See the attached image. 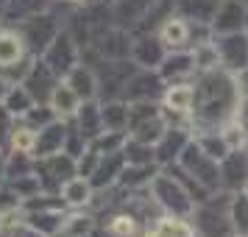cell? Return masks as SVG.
<instances>
[{
  "instance_id": "cell-59",
  "label": "cell",
  "mask_w": 248,
  "mask_h": 237,
  "mask_svg": "<svg viewBox=\"0 0 248 237\" xmlns=\"http://www.w3.org/2000/svg\"><path fill=\"white\" fill-rule=\"evenodd\" d=\"M0 25H3V20H0Z\"/></svg>"
},
{
  "instance_id": "cell-2",
  "label": "cell",
  "mask_w": 248,
  "mask_h": 237,
  "mask_svg": "<svg viewBox=\"0 0 248 237\" xmlns=\"http://www.w3.org/2000/svg\"><path fill=\"white\" fill-rule=\"evenodd\" d=\"M232 192L217 190L201 204H195L190 215V223L198 237H232L234 226H232Z\"/></svg>"
},
{
  "instance_id": "cell-7",
  "label": "cell",
  "mask_w": 248,
  "mask_h": 237,
  "mask_svg": "<svg viewBox=\"0 0 248 237\" xmlns=\"http://www.w3.org/2000/svg\"><path fill=\"white\" fill-rule=\"evenodd\" d=\"M179 165L190 176H195V179L201 181L203 187L209 192H217L220 190V162L217 159H212L206 151H203L195 140H192L190 145L184 148V154H181V159H179Z\"/></svg>"
},
{
  "instance_id": "cell-48",
  "label": "cell",
  "mask_w": 248,
  "mask_h": 237,
  "mask_svg": "<svg viewBox=\"0 0 248 237\" xmlns=\"http://www.w3.org/2000/svg\"><path fill=\"white\" fill-rule=\"evenodd\" d=\"M237 84H240V95H243V98H248V67L237 73Z\"/></svg>"
},
{
  "instance_id": "cell-20",
  "label": "cell",
  "mask_w": 248,
  "mask_h": 237,
  "mask_svg": "<svg viewBox=\"0 0 248 237\" xmlns=\"http://www.w3.org/2000/svg\"><path fill=\"white\" fill-rule=\"evenodd\" d=\"M123 168H125L123 151H114V154H101V162H98L95 173L90 176L92 187H95L98 192L117 187V181H120V173H123Z\"/></svg>"
},
{
  "instance_id": "cell-53",
  "label": "cell",
  "mask_w": 248,
  "mask_h": 237,
  "mask_svg": "<svg viewBox=\"0 0 248 237\" xmlns=\"http://www.w3.org/2000/svg\"><path fill=\"white\" fill-rule=\"evenodd\" d=\"M103 6H114V3H120V0H101Z\"/></svg>"
},
{
  "instance_id": "cell-51",
  "label": "cell",
  "mask_w": 248,
  "mask_h": 237,
  "mask_svg": "<svg viewBox=\"0 0 248 237\" xmlns=\"http://www.w3.org/2000/svg\"><path fill=\"white\" fill-rule=\"evenodd\" d=\"M62 3H64V6H87L90 0H62Z\"/></svg>"
},
{
  "instance_id": "cell-42",
  "label": "cell",
  "mask_w": 248,
  "mask_h": 237,
  "mask_svg": "<svg viewBox=\"0 0 248 237\" xmlns=\"http://www.w3.org/2000/svg\"><path fill=\"white\" fill-rule=\"evenodd\" d=\"M125 140H128V134L125 131H103L101 137H95L90 145L98 151V154H114V151H123Z\"/></svg>"
},
{
  "instance_id": "cell-17",
  "label": "cell",
  "mask_w": 248,
  "mask_h": 237,
  "mask_svg": "<svg viewBox=\"0 0 248 237\" xmlns=\"http://www.w3.org/2000/svg\"><path fill=\"white\" fill-rule=\"evenodd\" d=\"M159 76L165 79V84H187V81H195L198 67H195L192 50H168L165 62L159 64Z\"/></svg>"
},
{
  "instance_id": "cell-58",
  "label": "cell",
  "mask_w": 248,
  "mask_h": 237,
  "mask_svg": "<svg viewBox=\"0 0 248 237\" xmlns=\"http://www.w3.org/2000/svg\"><path fill=\"white\" fill-rule=\"evenodd\" d=\"M246 192H248V184H246Z\"/></svg>"
},
{
  "instance_id": "cell-13",
  "label": "cell",
  "mask_w": 248,
  "mask_h": 237,
  "mask_svg": "<svg viewBox=\"0 0 248 237\" xmlns=\"http://www.w3.org/2000/svg\"><path fill=\"white\" fill-rule=\"evenodd\" d=\"M192 142V128L187 123H168L165 128V134L159 137L156 148V162L159 168H168L173 162H179L181 154H184V148Z\"/></svg>"
},
{
  "instance_id": "cell-36",
  "label": "cell",
  "mask_w": 248,
  "mask_h": 237,
  "mask_svg": "<svg viewBox=\"0 0 248 237\" xmlns=\"http://www.w3.org/2000/svg\"><path fill=\"white\" fill-rule=\"evenodd\" d=\"M123 157L128 165H159L156 162V148L151 142H140V140H125L123 145Z\"/></svg>"
},
{
  "instance_id": "cell-14",
  "label": "cell",
  "mask_w": 248,
  "mask_h": 237,
  "mask_svg": "<svg viewBox=\"0 0 248 237\" xmlns=\"http://www.w3.org/2000/svg\"><path fill=\"white\" fill-rule=\"evenodd\" d=\"M192 98H195L192 81H187V84H168V87H165V95H162V109H165L168 123H187V126H190ZM190 128H192V126H190Z\"/></svg>"
},
{
  "instance_id": "cell-4",
  "label": "cell",
  "mask_w": 248,
  "mask_h": 237,
  "mask_svg": "<svg viewBox=\"0 0 248 237\" xmlns=\"http://www.w3.org/2000/svg\"><path fill=\"white\" fill-rule=\"evenodd\" d=\"M14 28L20 31L25 47L31 50V56H42L45 47L64 31V23L53 9H45V12H36L31 17L20 20V23H14Z\"/></svg>"
},
{
  "instance_id": "cell-29",
  "label": "cell",
  "mask_w": 248,
  "mask_h": 237,
  "mask_svg": "<svg viewBox=\"0 0 248 237\" xmlns=\"http://www.w3.org/2000/svg\"><path fill=\"white\" fill-rule=\"evenodd\" d=\"M67 209H36V212H23V218L34 226L42 237H59L64 226Z\"/></svg>"
},
{
  "instance_id": "cell-43",
  "label": "cell",
  "mask_w": 248,
  "mask_h": 237,
  "mask_svg": "<svg viewBox=\"0 0 248 237\" xmlns=\"http://www.w3.org/2000/svg\"><path fill=\"white\" fill-rule=\"evenodd\" d=\"M50 120H56V112H53L47 103H36L34 109H28V112L20 117V123H25L28 128H34V131H39V128L47 126Z\"/></svg>"
},
{
  "instance_id": "cell-44",
  "label": "cell",
  "mask_w": 248,
  "mask_h": 237,
  "mask_svg": "<svg viewBox=\"0 0 248 237\" xmlns=\"http://www.w3.org/2000/svg\"><path fill=\"white\" fill-rule=\"evenodd\" d=\"M17 123L20 117H14L3 103H0V151H12V140H14V131H17Z\"/></svg>"
},
{
  "instance_id": "cell-24",
  "label": "cell",
  "mask_w": 248,
  "mask_h": 237,
  "mask_svg": "<svg viewBox=\"0 0 248 237\" xmlns=\"http://www.w3.org/2000/svg\"><path fill=\"white\" fill-rule=\"evenodd\" d=\"M156 3L159 0H120V3H114V6H109V9H112L114 23L128 28V31H134L137 25H140V20H142Z\"/></svg>"
},
{
  "instance_id": "cell-38",
  "label": "cell",
  "mask_w": 248,
  "mask_h": 237,
  "mask_svg": "<svg viewBox=\"0 0 248 237\" xmlns=\"http://www.w3.org/2000/svg\"><path fill=\"white\" fill-rule=\"evenodd\" d=\"M232 226H234V235H246L248 237V192H232Z\"/></svg>"
},
{
  "instance_id": "cell-11",
  "label": "cell",
  "mask_w": 248,
  "mask_h": 237,
  "mask_svg": "<svg viewBox=\"0 0 248 237\" xmlns=\"http://www.w3.org/2000/svg\"><path fill=\"white\" fill-rule=\"evenodd\" d=\"M165 79L159 76V70H145L137 67L131 73V79L125 84L123 101L134 103V101H159L162 103V95H165Z\"/></svg>"
},
{
  "instance_id": "cell-6",
  "label": "cell",
  "mask_w": 248,
  "mask_h": 237,
  "mask_svg": "<svg viewBox=\"0 0 248 237\" xmlns=\"http://www.w3.org/2000/svg\"><path fill=\"white\" fill-rule=\"evenodd\" d=\"M34 59L36 56H31V50L25 47L23 36L14 25H0V73L6 79L23 81Z\"/></svg>"
},
{
  "instance_id": "cell-15",
  "label": "cell",
  "mask_w": 248,
  "mask_h": 237,
  "mask_svg": "<svg viewBox=\"0 0 248 237\" xmlns=\"http://www.w3.org/2000/svg\"><path fill=\"white\" fill-rule=\"evenodd\" d=\"M248 184V148H232L220 159V190L240 192Z\"/></svg>"
},
{
  "instance_id": "cell-34",
  "label": "cell",
  "mask_w": 248,
  "mask_h": 237,
  "mask_svg": "<svg viewBox=\"0 0 248 237\" xmlns=\"http://www.w3.org/2000/svg\"><path fill=\"white\" fill-rule=\"evenodd\" d=\"M0 237H42V235L25 221L23 209H20V212L0 215Z\"/></svg>"
},
{
  "instance_id": "cell-55",
  "label": "cell",
  "mask_w": 248,
  "mask_h": 237,
  "mask_svg": "<svg viewBox=\"0 0 248 237\" xmlns=\"http://www.w3.org/2000/svg\"><path fill=\"white\" fill-rule=\"evenodd\" d=\"M232 237H246V235H232Z\"/></svg>"
},
{
  "instance_id": "cell-50",
  "label": "cell",
  "mask_w": 248,
  "mask_h": 237,
  "mask_svg": "<svg viewBox=\"0 0 248 237\" xmlns=\"http://www.w3.org/2000/svg\"><path fill=\"white\" fill-rule=\"evenodd\" d=\"M0 179H6V151H0Z\"/></svg>"
},
{
  "instance_id": "cell-49",
  "label": "cell",
  "mask_w": 248,
  "mask_h": 237,
  "mask_svg": "<svg viewBox=\"0 0 248 237\" xmlns=\"http://www.w3.org/2000/svg\"><path fill=\"white\" fill-rule=\"evenodd\" d=\"M12 84H14L12 79H6V76L0 73V103H3V98H6V92L12 90Z\"/></svg>"
},
{
  "instance_id": "cell-9",
  "label": "cell",
  "mask_w": 248,
  "mask_h": 237,
  "mask_svg": "<svg viewBox=\"0 0 248 237\" xmlns=\"http://www.w3.org/2000/svg\"><path fill=\"white\" fill-rule=\"evenodd\" d=\"M39 59H42V62H45V64L53 70L56 76H62V79H64L70 70L76 67L81 59H84V50H81L78 39H76V36L64 28V31H62V34H59L56 39L45 47V53H42Z\"/></svg>"
},
{
  "instance_id": "cell-22",
  "label": "cell",
  "mask_w": 248,
  "mask_h": 237,
  "mask_svg": "<svg viewBox=\"0 0 248 237\" xmlns=\"http://www.w3.org/2000/svg\"><path fill=\"white\" fill-rule=\"evenodd\" d=\"M64 84L78 95L81 101H95L98 98V76H95V67H92L90 62H84V59L64 76Z\"/></svg>"
},
{
  "instance_id": "cell-1",
  "label": "cell",
  "mask_w": 248,
  "mask_h": 237,
  "mask_svg": "<svg viewBox=\"0 0 248 237\" xmlns=\"http://www.w3.org/2000/svg\"><path fill=\"white\" fill-rule=\"evenodd\" d=\"M192 112H190V126L192 134L201 131H220L229 120H234L240 112V84L237 76L229 70L217 67V70H206L198 73L192 81Z\"/></svg>"
},
{
  "instance_id": "cell-46",
  "label": "cell",
  "mask_w": 248,
  "mask_h": 237,
  "mask_svg": "<svg viewBox=\"0 0 248 237\" xmlns=\"http://www.w3.org/2000/svg\"><path fill=\"white\" fill-rule=\"evenodd\" d=\"M34 142H36V131L34 128H28L25 123H17V131H14V140H12V151L34 154Z\"/></svg>"
},
{
  "instance_id": "cell-28",
  "label": "cell",
  "mask_w": 248,
  "mask_h": 237,
  "mask_svg": "<svg viewBox=\"0 0 248 237\" xmlns=\"http://www.w3.org/2000/svg\"><path fill=\"white\" fill-rule=\"evenodd\" d=\"M142 237H198L192 229L190 218H176V215H159Z\"/></svg>"
},
{
  "instance_id": "cell-39",
  "label": "cell",
  "mask_w": 248,
  "mask_h": 237,
  "mask_svg": "<svg viewBox=\"0 0 248 237\" xmlns=\"http://www.w3.org/2000/svg\"><path fill=\"white\" fill-rule=\"evenodd\" d=\"M192 56H195V67L198 73H206V70H217L220 67V56H217V47H215V36L209 42H201V45L192 47Z\"/></svg>"
},
{
  "instance_id": "cell-16",
  "label": "cell",
  "mask_w": 248,
  "mask_h": 237,
  "mask_svg": "<svg viewBox=\"0 0 248 237\" xmlns=\"http://www.w3.org/2000/svg\"><path fill=\"white\" fill-rule=\"evenodd\" d=\"M59 81H62V76H56V73L47 67L42 59L36 56L34 62H31V67H28V73L23 76L20 84L34 95L36 103H47V101H50V95H53V90L59 87Z\"/></svg>"
},
{
  "instance_id": "cell-27",
  "label": "cell",
  "mask_w": 248,
  "mask_h": 237,
  "mask_svg": "<svg viewBox=\"0 0 248 237\" xmlns=\"http://www.w3.org/2000/svg\"><path fill=\"white\" fill-rule=\"evenodd\" d=\"M73 120H76V126L81 128V134L87 137L90 142L106 131V128H103V114H101V101H98V98H95V101H84L81 103Z\"/></svg>"
},
{
  "instance_id": "cell-45",
  "label": "cell",
  "mask_w": 248,
  "mask_h": 237,
  "mask_svg": "<svg viewBox=\"0 0 248 237\" xmlns=\"http://www.w3.org/2000/svg\"><path fill=\"white\" fill-rule=\"evenodd\" d=\"M20 209H23V198H20V192L14 190L6 179H0V215L20 212Z\"/></svg>"
},
{
  "instance_id": "cell-19",
  "label": "cell",
  "mask_w": 248,
  "mask_h": 237,
  "mask_svg": "<svg viewBox=\"0 0 248 237\" xmlns=\"http://www.w3.org/2000/svg\"><path fill=\"white\" fill-rule=\"evenodd\" d=\"M159 36L168 45V50H192L195 47V34H192V23L181 20V17H168L165 23L159 25Z\"/></svg>"
},
{
  "instance_id": "cell-25",
  "label": "cell",
  "mask_w": 248,
  "mask_h": 237,
  "mask_svg": "<svg viewBox=\"0 0 248 237\" xmlns=\"http://www.w3.org/2000/svg\"><path fill=\"white\" fill-rule=\"evenodd\" d=\"M220 0H173V14L187 23H206L212 25Z\"/></svg>"
},
{
  "instance_id": "cell-33",
  "label": "cell",
  "mask_w": 248,
  "mask_h": 237,
  "mask_svg": "<svg viewBox=\"0 0 248 237\" xmlns=\"http://www.w3.org/2000/svg\"><path fill=\"white\" fill-rule=\"evenodd\" d=\"M95 232V215L87 209H67L62 237H90Z\"/></svg>"
},
{
  "instance_id": "cell-21",
  "label": "cell",
  "mask_w": 248,
  "mask_h": 237,
  "mask_svg": "<svg viewBox=\"0 0 248 237\" xmlns=\"http://www.w3.org/2000/svg\"><path fill=\"white\" fill-rule=\"evenodd\" d=\"M64 137H67V120H50L36 131L34 142V157H50V154H62L64 151Z\"/></svg>"
},
{
  "instance_id": "cell-32",
  "label": "cell",
  "mask_w": 248,
  "mask_h": 237,
  "mask_svg": "<svg viewBox=\"0 0 248 237\" xmlns=\"http://www.w3.org/2000/svg\"><path fill=\"white\" fill-rule=\"evenodd\" d=\"M45 9H50V0H9L0 20H3V25H14L36 12H45Z\"/></svg>"
},
{
  "instance_id": "cell-31",
  "label": "cell",
  "mask_w": 248,
  "mask_h": 237,
  "mask_svg": "<svg viewBox=\"0 0 248 237\" xmlns=\"http://www.w3.org/2000/svg\"><path fill=\"white\" fill-rule=\"evenodd\" d=\"M101 114L106 131H128V101L123 98L101 101Z\"/></svg>"
},
{
  "instance_id": "cell-5",
  "label": "cell",
  "mask_w": 248,
  "mask_h": 237,
  "mask_svg": "<svg viewBox=\"0 0 248 237\" xmlns=\"http://www.w3.org/2000/svg\"><path fill=\"white\" fill-rule=\"evenodd\" d=\"M151 198L156 201L159 212L162 215H176V218H190L192 209H195V201H192V195L184 187H181L179 181L170 176L168 170H159L154 181H151Z\"/></svg>"
},
{
  "instance_id": "cell-41",
  "label": "cell",
  "mask_w": 248,
  "mask_h": 237,
  "mask_svg": "<svg viewBox=\"0 0 248 237\" xmlns=\"http://www.w3.org/2000/svg\"><path fill=\"white\" fill-rule=\"evenodd\" d=\"M90 148V140L81 134V128L76 126V120H67V137H64V154H70L73 159H78L84 151Z\"/></svg>"
},
{
  "instance_id": "cell-12",
  "label": "cell",
  "mask_w": 248,
  "mask_h": 237,
  "mask_svg": "<svg viewBox=\"0 0 248 237\" xmlns=\"http://www.w3.org/2000/svg\"><path fill=\"white\" fill-rule=\"evenodd\" d=\"M215 47L220 56V67L229 73H240L248 67V36L246 31H234V34H215Z\"/></svg>"
},
{
  "instance_id": "cell-54",
  "label": "cell",
  "mask_w": 248,
  "mask_h": 237,
  "mask_svg": "<svg viewBox=\"0 0 248 237\" xmlns=\"http://www.w3.org/2000/svg\"><path fill=\"white\" fill-rule=\"evenodd\" d=\"M6 3H9V0H0V14H3V9H6Z\"/></svg>"
},
{
  "instance_id": "cell-23",
  "label": "cell",
  "mask_w": 248,
  "mask_h": 237,
  "mask_svg": "<svg viewBox=\"0 0 248 237\" xmlns=\"http://www.w3.org/2000/svg\"><path fill=\"white\" fill-rule=\"evenodd\" d=\"M59 192L67 204V209H90L95 204V195H98V190L92 187V181L87 176H73Z\"/></svg>"
},
{
  "instance_id": "cell-26",
  "label": "cell",
  "mask_w": 248,
  "mask_h": 237,
  "mask_svg": "<svg viewBox=\"0 0 248 237\" xmlns=\"http://www.w3.org/2000/svg\"><path fill=\"white\" fill-rule=\"evenodd\" d=\"M159 170H162L159 165H128V162H125L117 187L125 190V192H142V190L151 187V181H154V176H156Z\"/></svg>"
},
{
  "instance_id": "cell-8",
  "label": "cell",
  "mask_w": 248,
  "mask_h": 237,
  "mask_svg": "<svg viewBox=\"0 0 248 237\" xmlns=\"http://www.w3.org/2000/svg\"><path fill=\"white\" fill-rule=\"evenodd\" d=\"M36 176H39L42 190L59 192L73 176H78V168H76V159L62 151L50 157H36Z\"/></svg>"
},
{
  "instance_id": "cell-35",
  "label": "cell",
  "mask_w": 248,
  "mask_h": 237,
  "mask_svg": "<svg viewBox=\"0 0 248 237\" xmlns=\"http://www.w3.org/2000/svg\"><path fill=\"white\" fill-rule=\"evenodd\" d=\"M3 106H6L14 117H23L28 109H34V106H36V101H34V95L25 90L20 81H14L12 90L6 92V98H3Z\"/></svg>"
},
{
  "instance_id": "cell-52",
  "label": "cell",
  "mask_w": 248,
  "mask_h": 237,
  "mask_svg": "<svg viewBox=\"0 0 248 237\" xmlns=\"http://www.w3.org/2000/svg\"><path fill=\"white\" fill-rule=\"evenodd\" d=\"M237 120H240V117H237ZM240 123H243V131H246V145H248V120H240Z\"/></svg>"
},
{
  "instance_id": "cell-10",
  "label": "cell",
  "mask_w": 248,
  "mask_h": 237,
  "mask_svg": "<svg viewBox=\"0 0 248 237\" xmlns=\"http://www.w3.org/2000/svg\"><path fill=\"white\" fill-rule=\"evenodd\" d=\"M168 56V45L162 42V36L156 31H134L131 34V50L128 59L134 62L137 67L145 70H159V64Z\"/></svg>"
},
{
  "instance_id": "cell-3",
  "label": "cell",
  "mask_w": 248,
  "mask_h": 237,
  "mask_svg": "<svg viewBox=\"0 0 248 237\" xmlns=\"http://www.w3.org/2000/svg\"><path fill=\"white\" fill-rule=\"evenodd\" d=\"M168 128V117L159 101H134L128 103V131L125 134L140 142L156 145L159 137Z\"/></svg>"
},
{
  "instance_id": "cell-37",
  "label": "cell",
  "mask_w": 248,
  "mask_h": 237,
  "mask_svg": "<svg viewBox=\"0 0 248 237\" xmlns=\"http://www.w3.org/2000/svg\"><path fill=\"white\" fill-rule=\"evenodd\" d=\"M192 140H195V142H198V145H201L212 159H217V162L232 151V145L226 142L223 131H201V134H192Z\"/></svg>"
},
{
  "instance_id": "cell-18",
  "label": "cell",
  "mask_w": 248,
  "mask_h": 237,
  "mask_svg": "<svg viewBox=\"0 0 248 237\" xmlns=\"http://www.w3.org/2000/svg\"><path fill=\"white\" fill-rule=\"evenodd\" d=\"M248 25V6L240 0H220L212 17V34H234L246 31Z\"/></svg>"
},
{
  "instance_id": "cell-30",
  "label": "cell",
  "mask_w": 248,
  "mask_h": 237,
  "mask_svg": "<svg viewBox=\"0 0 248 237\" xmlns=\"http://www.w3.org/2000/svg\"><path fill=\"white\" fill-rule=\"evenodd\" d=\"M81 103H84V101H81L78 95L70 90L67 84H64V79H62V81H59V87L53 90V95H50L47 106L56 112L59 120H70V117H76V112H78Z\"/></svg>"
},
{
  "instance_id": "cell-40",
  "label": "cell",
  "mask_w": 248,
  "mask_h": 237,
  "mask_svg": "<svg viewBox=\"0 0 248 237\" xmlns=\"http://www.w3.org/2000/svg\"><path fill=\"white\" fill-rule=\"evenodd\" d=\"M137 229H140V218L131 215L128 209L109 218V235L112 237H137Z\"/></svg>"
},
{
  "instance_id": "cell-57",
  "label": "cell",
  "mask_w": 248,
  "mask_h": 237,
  "mask_svg": "<svg viewBox=\"0 0 248 237\" xmlns=\"http://www.w3.org/2000/svg\"><path fill=\"white\" fill-rule=\"evenodd\" d=\"M246 36H248V25H246Z\"/></svg>"
},
{
  "instance_id": "cell-56",
  "label": "cell",
  "mask_w": 248,
  "mask_h": 237,
  "mask_svg": "<svg viewBox=\"0 0 248 237\" xmlns=\"http://www.w3.org/2000/svg\"><path fill=\"white\" fill-rule=\"evenodd\" d=\"M240 3H246V6H248V0H240Z\"/></svg>"
},
{
  "instance_id": "cell-47",
  "label": "cell",
  "mask_w": 248,
  "mask_h": 237,
  "mask_svg": "<svg viewBox=\"0 0 248 237\" xmlns=\"http://www.w3.org/2000/svg\"><path fill=\"white\" fill-rule=\"evenodd\" d=\"M98 162H101V154L95 151V148H87L84 154H81L78 159H76V168H78V176H87L90 179L92 173H95V168H98Z\"/></svg>"
}]
</instances>
